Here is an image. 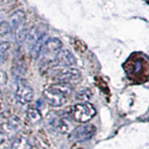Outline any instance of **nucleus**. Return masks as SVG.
<instances>
[{
	"label": "nucleus",
	"instance_id": "19",
	"mask_svg": "<svg viewBox=\"0 0 149 149\" xmlns=\"http://www.w3.org/2000/svg\"><path fill=\"white\" fill-rule=\"evenodd\" d=\"M7 139H8V135L4 132H0V144H2L3 143L6 142Z\"/></svg>",
	"mask_w": 149,
	"mask_h": 149
},
{
	"label": "nucleus",
	"instance_id": "13",
	"mask_svg": "<svg viewBox=\"0 0 149 149\" xmlns=\"http://www.w3.org/2000/svg\"><path fill=\"white\" fill-rule=\"evenodd\" d=\"M11 148L12 149H32V146L27 138L20 137L14 140L12 143Z\"/></svg>",
	"mask_w": 149,
	"mask_h": 149
},
{
	"label": "nucleus",
	"instance_id": "11",
	"mask_svg": "<svg viewBox=\"0 0 149 149\" xmlns=\"http://www.w3.org/2000/svg\"><path fill=\"white\" fill-rule=\"evenodd\" d=\"M51 125L55 130L61 134H66L70 132V127H71V122H70L69 118H54L51 121Z\"/></svg>",
	"mask_w": 149,
	"mask_h": 149
},
{
	"label": "nucleus",
	"instance_id": "4",
	"mask_svg": "<svg viewBox=\"0 0 149 149\" xmlns=\"http://www.w3.org/2000/svg\"><path fill=\"white\" fill-rule=\"evenodd\" d=\"M62 42L56 37H51V38L47 39L44 41L38 57L43 58V63L49 65L54 63L56 54L59 52L60 49H62Z\"/></svg>",
	"mask_w": 149,
	"mask_h": 149
},
{
	"label": "nucleus",
	"instance_id": "14",
	"mask_svg": "<svg viewBox=\"0 0 149 149\" xmlns=\"http://www.w3.org/2000/svg\"><path fill=\"white\" fill-rule=\"evenodd\" d=\"M26 71V67L24 62L21 59V58H17L14 60V63H13V74H17L19 77H22L24 72Z\"/></svg>",
	"mask_w": 149,
	"mask_h": 149
},
{
	"label": "nucleus",
	"instance_id": "18",
	"mask_svg": "<svg viewBox=\"0 0 149 149\" xmlns=\"http://www.w3.org/2000/svg\"><path fill=\"white\" fill-rule=\"evenodd\" d=\"M8 81V76L5 71L0 69V85H5Z\"/></svg>",
	"mask_w": 149,
	"mask_h": 149
},
{
	"label": "nucleus",
	"instance_id": "20",
	"mask_svg": "<svg viewBox=\"0 0 149 149\" xmlns=\"http://www.w3.org/2000/svg\"><path fill=\"white\" fill-rule=\"evenodd\" d=\"M5 149H12V148H5Z\"/></svg>",
	"mask_w": 149,
	"mask_h": 149
},
{
	"label": "nucleus",
	"instance_id": "8",
	"mask_svg": "<svg viewBox=\"0 0 149 149\" xmlns=\"http://www.w3.org/2000/svg\"><path fill=\"white\" fill-rule=\"evenodd\" d=\"M46 36V27L44 25H36L33 27L32 29L27 33L24 41L26 42L27 46L29 47L30 49L36 45L37 41H39L41 38H43Z\"/></svg>",
	"mask_w": 149,
	"mask_h": 149
},
{
	"label": "nucleus",
	"instance_id": "6",
	"mask_svg": "<svg viewBox=\"0 0 149 149\" xmlns=\"http://www.w3.org/2000/svg\"><path fill=\"white\" fill-rule=\"evenodd\" d=\"M14 96L21 104H28L33 101L34 91L30 84L22 78H19L14 88Z\"/></svg>",
	"mask_w": 149,
	"mask_h": 149
},
{
	"label": "nucleus",
	"instance_id": "12",
	"mask_svg": "<svg viewBox=\"0 0 149 149\" xmlns=\"http://www.w3.org/2000/svg\"><path fill=\"white\" fill-rule=\"evenodd\" d=\"M26 118L29 123L36 125L37 123H39L42 120V115L38 109L31 107V108H29L26 112Z\"/></svg>",
	"mask_w": 149,
	"mask_h": 149
},
{
	"label": "nucleus",
	"instance_id": "2",
	"mask_svg": "<svg viewBox=\"0 0 149 149\" xmlns=\"http://www.w3.org/2000/svg\"><path fill=\"white\" fill-rule=\"evenodd\" d=\"M51 66L48 69L50 77L55 78L59 82L70 83L72 81H77L81 77V73L74 67L63 66L56 63L49 64Z\"/></svg>",
	"mask_w": 149,
	"mask_h": 149
},
{
	"label": "nucleus",
	"instance_id": "7",
	"mask_svg": "<svg viewBox=\"0 0 149 149\" xmlns=\"http://www.w3.org/2000/svg\"><path fill=\"white\" fill-rule=\"evenodd\" d=\"M96 128L92 124H82L74 128L70 133V139L76 142H86L95 135Z\"/></svg>",
	"mask_w": 149,
	"mask_h": 149
},
{
	"label": "nucleus",
	"instance_id": "3",
	"mask_svg": "<svg viewBox=\"0 0 149 149\" xmlns=\"http://www.w3.org/2000/svg\"><path fill=\"white\" fill-rule=\"evenodd\" d=\"M25 21V13L22 9H18L14 11L9 18L8 23L10 26V30L13 32L17 41H23L25 39V36L28 33Z\"/></svg>",
	"mask_w": 149,
	"mask_h": 149
},
{
	"label": "nucleus",
	"instance_id": "15",
	"mask_svg": "<svg viewBox=\"0 0 149 149\" xmlns=\"http://www.w3.org/2000/svg\"><path fill=\"white\" fill-rule=\"evenodd\" d=\"M91 96H92V92L90 88H83V90L79 91L76 94L77 99L83 102H87L88 101H90Z\"/></svg>",
	"mask_w": 149,
	"mask_h": 149
},
{
	"label": "nucleus",
	"instance_id": "16",
	"mask_svg": "<svg viewBox=\"0 0 149 149\" xmlns=\"http://www.w3.org/2000/svg\"><path fill=\"white\" fill-rule=\"evenodd\" d=\"M9 32H11L9 23L8 22H6V21L0 22V36H6V35L8 34Z\"/></svg>",
	"mask_w": 149,
	"mask_h": 149
},
{
	"label": "nucleus",
	"instance_id": "9",
	"mask_svg": "<svg viewBox=\"0 0 149 149\" xmlns=\"http://www.w3.org/2000/svg\"><path fill=\"white\" fill-rule=\"evenodd\" d=\"M54 63L63 65V66L73 67L77 64V59L69 49H60L56 54Z\"/></svg>",
	"mask_w": 149,
	"mask_h": 149
},
{
	"label": "nucleus",
	"instance_id": "21",
	"mask_svg": "<svg viewBox=\"0 0 149 149\" xmlns=\"http://www.w3.org/2000/svg\"><path fill=\"white\" fill-rule=\"evenodd\" d=\"M0 104H1V99H0Z\"/></svg>",
	"mask_w": 149,
	"mask_h": 149
},
{
	"label": "nucleus",
	"instance_id": "5",
	"mask_svg": "<svg viewBox=\"0 0 149 149\" xmlns=\"http://www.w3.org/2000/svg\"><path fill=\"white\" fill-rule=\"evenodd\" d=\"M71 114L74 120L79 123H87L96 115V109L90 102H81L72 107Z\"/></svg>",
	"mask_w": 149,
	"mask_h": 149
},
{
	"label": "nucleus",
	"instance_id": "1",
	"mask_svg": "<svg viewBox=\"0 0 149 149\" xmlns=\"http://www.w3.org/2000/svg\"><path fill=\"white\" fill-rule=\"evenodd\" d=\"M72 92L73 87L70 83L58 82L47 87L43 91V97L49 105L60 107L66 102Z\"/></svg>",
	"mask_w": 149,
	"mask_h": 149
},
{
	"label": "nucleus",
	"instance_id": "10",
	"mask_svg": "<svg viewBox=\"0 0 149 149\" xmlns=\"http://www.w3.org/2000/svg\"><path fill=\"white\" fill-rule=\"evenodd\" d=\"M22 128V122L17 116H10L6 123L3 125V132L8 134H14L20 132Z\"/></svg>",
	"mask_w": 149,
	"mask_h": 149
},
{
	"label": "nucleus",
	"instance_id": "17",
	"mask_svg": "<svg viewBox=\"0 0 149 149\" xmlns=\"http://www.w3.org/2000/svg\"><path fill=\"white\" fill-rule=\"evenodd\" d=\"M9 49V43L8 42H2L0 43V59H1L6 51Z\"/></svg>",
	"mask_w": 149,
	"mask_h": 149
}]
</instances>
